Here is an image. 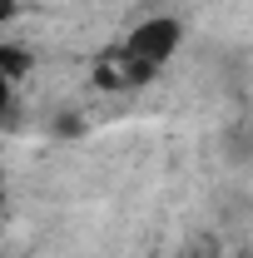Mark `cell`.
Listing matches in <instances>:
<instances>
[{"label":"cell","mask_w":253,"mask_h":258,"mask_svg":"<svg viewBox=\"0 0 253 258\" xmlns=\"http://www.w3.org/2000/svg\"><path fill=\"white\" fill-rule=\"evenodd\" d=\"M179 45H184V25L174 15H149V20H139L124 35V50L119 55L129 60L134 75H154V70H164V64L174 60Z\"/></svg>","instance_id":"cell-1"},{"label":"cell","mask_w":253,"mask_h":258,"mask_svg":"<svg viewBox=\"0 0 253 258\" xmlns=\"http://www.w3.org/2000/svg\"><path fill=\"white\" fill-rule=\"evenodd\" d=\"M15 70H20V55L0 50V119L10 114V99H15Z\"/></svg>","instance_id":"cell-2"},{"label":"cell","mask_w":253,"mask_h":258,"mask_svg":"<svg viewBox=\"0 0 253 258\" xmlns=\"http://www.w3.org/2000/svg\"><path fill=\"white\" fill-rule=\"evenodd\" d=\"M15 10H20V0H0V30L15 20Z\"/></svg>","instance_id":"cell-3"}]
</instances>
